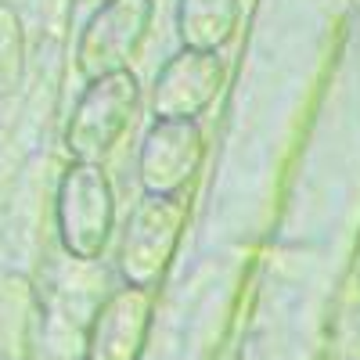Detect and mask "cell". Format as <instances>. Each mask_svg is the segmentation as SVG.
<instances>
[{
	"instance_id": "1",
	"label": "cell",
	"mask_w": 360,
	"mask_h": 360,
	"mask_svg": "<svg viewBox=\"0 0 360 360\" xmlns=\"http://www.w3.org/2000/svg\"><path fill=\"white\" fill-rule=\"evenodd\" d=\"M137 108H141V83L134 69L86 83L65 127V148L72 152V159L101 166L134 127Z\"/></svg>"
},
{
	"instance_id": "2",
	"label": "cell",
	"mask_w": 360,
	"mask_h": 360,
	"mask_svg": "<svg viewBox=\"0 0 360 360\" xmlns=\"http://www.w3.org/2000/svg\"><path fill=\"white\" fill-rule=\"evenodd\" d=\"M188 224L184 195H144L123 227L119 242V274L123 285L155 288L180 249Z\"/></svg>"
},
{
	"instance_id": "3",
	"label": "cell",
	"mask_w": 360,
	"mask_h": 360,
	"mask_svg": "<svg viewBox=\"0 0 360 360\" xmlns=\"http://www.w3.org/2000/svg\"><path fill=\"white\" fill-rule=\"evenodd\" d=\"M54 224L65 252L76 259H98L108 249L115 227V191L105 166L76 162L62 173L54 198Z\"/></svg>"
},
{
	"instance_id": "4",
	"label": "cell",
	"mask_w": 360,
	"mask_h": 360,
	"mask_svg": "<svg viewBox=\"0 0 360 360\" xmlns=\"http://www.w3.org/2000/svg\"><path fill=\"white\" fill-rule=\"evenodd\" d=\"M152 0H101L76 40V69L86 83L112 72H130L152 33Z\"/></svg>"
},
{
	"instance_id": "5",
	"label": "cell",
	"mask_w": 360,
	"mask_h": 360,
	"mask_svg": "<svg viewBox=\"0 0 360 360\" xmlns=\"http://www.w3.org/2000/svg\"><path fill=\"white\" fill-rule=\"evenodd\" d=\"M205 159L198 119H155L137 152V180L144 195H184Z\"/></svg>"
},
{
	"instance_id": "6",
	"label": "cell",
	"mask_w": 360,
	"mask_h": 360,
	"mask_svg": "<svg viewBox=\"0 0 360 360\" xmlns=\"http://www.w3.org/2000/svg\"><path fill=\"white\" fill-rule=\"evenodd\" d=\"M227 79L224 58L213 51H176L166 58L155 86H152V112L155 119H198L217 101Z\"/></svg>"
},
{
	"instance_id": "7",
	"label": "cell",
	"mask_w": 360,
	"mask_h": 360,
	"mask_svg": "<svg viewBox=\"0 0 360 360\" xmlns=\"http://www.w3.org/2000/svg\"><path fill=\"white\" fill-rule=\"evenodd\" d=\"M155 317L152 288L123 285L98 307L86 328V360H141Z\"/></svg>"
},
{
	"instance_id": "8",
	"label": "cell",
	"mask_w": 360,
	"mask_h": 360,
	"mask_svg": "<svg viewBox=\"0 0 360 360\" xmlns=\"http://www.w3.org/2000/svg\"><path fill=\"white\" fill-rule=\"evenodd\" d=\"M242 22V0H176V37L188 51L220 54Z\"/></svg>"
},
{
	"instance_id": "9",
	"label": "cell",
	"mask_w": 360,
	"mask_h": 360,
	"mask_svg": "<svg viewBox=\"0 0 360 360\" xmlns=\"http://www.w3.org/2000/svg\"><path fill=\"white\" fill-rule=\"evenodd\" d=\"M18 76H22V25L8 4H0V94L11 90Z\"/></svg>"
}]
</instances>
